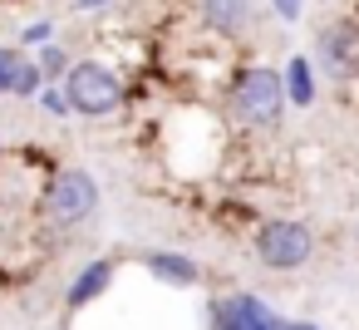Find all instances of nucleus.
<instances>
[{
	"label": "nucleus",
	"mask_w": 359,
	"mask_h": 330,
	"mask_svg": "<svg viewBox=\"0 0 359 330\" xmlns=\"http://www.w3.org/2000/svg\"><path fill=\"white\" fill-rule=\"evenodd\" d=\"M99 6H109V0H79L74 11H99Z\"/></svg>",
	"instance_id": "dca6fc26"
},
{
	"label": "nucleus",
	"mask_w": 359,
	"mask_h": 330,
	"mask_svg": "<svg viewBox=\"0 0 359 330\" xmlns=\"http://www.w3.org/2000/svg\"><path fill=\"white\" fill-rule=\"evenodd\" d=\"M20 65H25V60H20L15 50H6V45H0V94H11V89H15V74H20Z\"/></svg>",
	"instance_id": "9b49d317"
},
{
	"label": "nucleus",
	"mask_w": 359,
	"mask_h": 330,
	"mask_svg": "<svg viewBox=\"0 0 359 330\" xmlns=\"http://www.w3.org/2000/svg\"><path fill=\"white\" fill-rule=\"evenodd\" d=\"M276 330H315V325H300V320H276Z\"/></svg>",
	"instance_id": "2eb2a0df"
},
{
	"label": "nucleus",
	"mask_w": 359,
	"mask_h": 330,
	"mask_svg": "<svg viewBox=\"0 0 359 330\" xmlns=\"http://www.w3.org/2000/svg\"><path fill=\"white\" fill-rule=\"evenodd\" d=\"M65 99H69L74 114L104 119V114H114V109L123 104V79H118L109 65H99V60H79V65H69V74H65Z\"/></svg>",
	"instance_id": "f03ea898"
},
{
	"label": "nucleus",
	"mask_w": 359,
	"mask_h": 330,
	"mask_svg": "<svg viewBox=\"0 0 359 330\" xmlns=\"http://www.w3.org/2000/svg\"><path fill=\"white\" fill-rule=\"evenodd\" d=\"M315 55L334 79H359V20L325 25L320 40H315Z\"/></svg>",
	"instance_id": "39448f33"
},
{
	"label": "nucleus",
	"mask_w": 359,
	"mask_h": 330,
	"mask_svg": "<svg viewBox=\"0 0 359 330\" xmlns=\"http://www.w3.org/2000/svg\"><path fill=\"white\" fill-rule=\"evenodd\" d=\"M202 20H207L217 35L236 40V35L251 30V0H202Z\"/></svg>",
	"instance_id": "423d86ee"
},
{
	"label": "nucleus",
	"mask_w": 359,
	"mask_h": 330,
	"mask_svg": "<svg viewBox=\"0 0 359 330\" xmlns=\"http://www.w3.org/2000/svg\"><path fill=\"white\" fill-rule=\"evenodd\" d=\"M114 281V261H89L84 271H79V281L69 286V305L79 310V305H89L94 296H104V286Z\"/></svg>",
	"instance_id": "6e6552de"
},
{
	"label": "nucleus",
	"mask_w": 359,
	"mask_h": 330,
	"mask_svg": "<svg viewBox=\"0 0 359 330\" xmlns=\"http://www.w3.org/2000/svg\"><path fill=\"white\" fill-rule=\"evenodd\" d=\"M276 15H280V20H295V15H300V0H276Z\"/></svg>",
	"instance_id": "ddd939ff"
},
{
	"label": "nucleus",
	"mask_w": 359,
	"mask_h": 330,
	"mask_svg": "<svg viewBox=\"0 0 359 330\" xmlns=\"http://www.w3.org/2000/svg\"><path fill=\"white\" fill-rule=\"evenodd\" d=\"M45 202H50V217H55V222L79 227V222H89L94 207H99V183H94L84 168H65V173H55Z\"/></svg>",
	"instance_id": "20e7f679"
},
{
	"label": "nucleus",
	"mask_w": 359,
	"mask_h": 330,
	"mask_svg": "<svg viewBox=\"0 0 359 330\" xmlns=\"http://www.w3.org/2000/svg\"><path fill=\"white\" fill-rule=\"evenodd\" d=\"M148 271L168 286H192L197 281V261L192 256H177V251H148Z\"/></svg>",
	"instance_id": "0eeeda50"
},
{
	"label": "nucleus",
	"mask_w": 359,
	"mask_h": 330,
	"mask_svg": "<svg viewBox=\"0 0 359 330\" xmlns=\"http://www.w3.org/2000/svg\"><path fill=\"white\" fill-rule=\"evenodd\" d=\"M40 70H45V74H69V55H65L60 45H50V50L40 55Z\"/></svg>",
	"instance_id": "f8f14e48"
},
{
	"label": "nucleus",
	"mask_w": 359,
	"mask_h": 330,
	"mask_svg": "<svg viewBox=\"0 0 359 330\" xmlns=\"http://www.w3.org/2000/svg\"><path fill=\"white\" fill-rule=\"evenodd\" d=\"M285 99H290L285 74H276V70H266V65L241 70V74H236V84H231V114H236L246 128H261V133L280 124Z\"/></svg>",
	"instance_id": "f257e3e1"
},
{
	"label": "nucleus",
	"mask_w": 359,
	"mask_h": 330,
	"mask_svg": "<svg viewBox=\"0 0 359 330\" xmlns=\"http://www.w3.org/2000/svg\"><path fill=\"white\" fill-rule=\"evenodd\" d=\"M285 89H290V104H300V109L315 99V74H310V60L305 55H295L285 65Z\"/></svg>",
	"instance_id": "1a4fd4ad"
},
{
	"label": "nucleus",
	"mask_w": 359,
	"mask_h": 330,
	"mask_svg": "<svg viewBox=\"0 0 359 330\" xmlns=\"http://www.w3.org/2000/svg\"><path fill=\"white\" fill-rule=\"evenodd\" d=\"M256 256L271 266V271H295L315 256V232L305 222H290V217H276L256 232Z\"/></svg>",
	"instance_id": "7ed1b4c3"
},
{
	"label": "nucleus",
	"mask_w": 359,
	"mask_h": 330,
	"mask_svg": "<svg viewBox=\"0 0 359 330\" xmlns=\"http://www.w3.org/2000/svg\"><path fill=\"white\" fill-rule=\"evenodd\" d=\"M40 89H45V70H40V65H20L11 94H15V99H30V94H40Z\"/></svg>",
	"instance_id": "9d476101"
},
{
	"label": "nucleus",
	"mask_w": 359,
	"mask_h": 330,
	"mask_svg": "<svg viewBox=\"0 0 359 330\" xmlns=\"http://www.w3.org/2000/svg\"><path fill=\"white\" fill-rule=\"evenodd\" d=\"M40 40H50V25H30L25 30V45H40Z\"/></svg>",
	"instance_id": "4468645a"
}]
</instances>
